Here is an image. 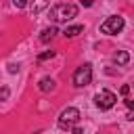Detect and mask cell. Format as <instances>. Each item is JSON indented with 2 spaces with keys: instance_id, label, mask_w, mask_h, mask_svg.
I'll list each match as a JSON object with an SVG mask.
<instances>
[{
  "instance_id": "8fae6325",
  "label": "cell",
  "mask_w": 134,
  "mask_h": 134,
  "mask_svg": "<svg viewBox=\"0 0 134 134\" xmlns=\"http://www.w3.org/2000/svg\"><path fill=\"white\" fill-rule=\"evenodd\" d=\"M52 57H54V50H46V52L38 54V63H42V61H46V59H52Z\"/></svg>"
},
{
  "instance_id": "2e32d148",
  "label": "cell",
  "mask_w": 134,
  "mask_h": 134,
  "mask_svg": "<svg viewBox=\"0 0 134 134\" xmlns=\"http://www.w3.org/2000/svg\"><path fill=\"white\" fill-rule=\"evenodd\" d=\"M126 107H128V109H132V107H134V103H132L130 98H126Z\"/></svg>"
},
{
  "instance_id": "6da1fadb",
  "label": "cell",
  "mask_w": 134,
  "mask_h": 134,
  "mask_svg": "<svg viewBox=\"0 0 134 134\" xmlns=\"http://www.w3.org/2000/svg\"><path fill=\"white\" fill-rule=\"evenodd\" d=\"M48 17L57 23H67L71 21L73 17H77V6L75 4H69V2H61V4H54L48 13Z\"/></svg>"
},
{
  "instance_id": "30bf717a",
  "label": "cell",
  "mask_w": 134,
  "mask_h": 134,
  "mask_svg": "<svg viewBox=\"0 0 134 134\" xmlns=\"http://www.w3.org/2000/svg\"><path fill=\"white\" fill-rule=\"evenodd\" d=\"M46 4H48V0H36V4L31 6V10H34V13H40V10H42Z\"/></svg>"
},
{
  "instance_id": "3957f363",
  "label": "cell",
  "mask_w": 134,
  "mask_h": 134,
  "mask_svg": "<svg viewBox=\"0 0 134 134\" xmlns=\"http://www.w3.org/2000/svg\"><path fill=\"white\" fill-rule=\"evenodd\" d=\"M90 82H92V65H90V63H84L82 67L75 69V73H73V84H75L77 88H82V86H88Z\"/></svg>"
},
{
  "instance_id": "d6986e66",
  "label": "cell",
  "mask_w": 134,
  "mask_h": 134,
  "mask_svg": "<svg viewBox=\"0 0 134 134\" xmlns=\"http://www.w3.org/2000/svg\"><path fill=\"white\" fill-rule=\"evenodd\" d=\"M34 134H42V132H40V130H36V132H34Z\"/></svg>"
},
{
  "instance_id": "7a4b0ae2",
  "label": "cell",
  "mask_w": 134,
  "mask_h": 134,
  "mask_svg": "<svg viewBox=\"0 0 134 134\" xmlns=\"http://www.w3.org/2000/svg\"><path fill=\"white\" fill-rule=\"evenodd\" d=\"M77 121H80V111H77L75 107L63 109V113H61V117H59V126H61L63 130H71Z\"/></svg>"
},
{
  "instance_id": "ac0fdd59",
  "label": "cell",
  "mask_w": 134,
  "mask_h": 134,
  "mask_svg": "<svg viewBox=\"0 0 134 134\" xmlns=\"http://www.w3.org/2000/svg\"><path fill=\"white\" fill-rule=\"evenodd\" d=\"M82 4L84 6H92V0H82Z\"/></svg>"
},
{
  "instance_id": "9c48e42d",
  "label": "cell",
  "mask_w": 134,
  "mask_h": 134,
  "mask_svg": "<svg viewBox=\"0 0 134 134\" xmlns=\"http://www.w3.org/2000/svg\"><path fill=\"white\" fill-rule=\"evenodd\" d=\"M113 61H115L117 65H126V63L130 61V54H128L126 50H119V52H117V54L113 57Z\"/></svg>"
},
{
  "instance_id": "4fadbf2b",
  "label": "cell",
  "mask_w": 134,
  "mask_h": 134,
  "mask_svg": "<svg viewBox=\"0 0 134 134\" xmlns=\"http://www.w3.org/2000/svg\"><path fill=\"white\" fill-rule=\"evenodd\" d=\"M8 71H10V73H17V71H19V65L10 63V65H8Z\"/></svg>"
},
{
  "instance_id": "8992f818",
  "label": "cell",
  "mask_w": 134,
  "mask_h": 134,
  "mask_svg": "<svg viewBox=\"0 0 134 134\" xmlns=\"http://www.w3.org/2000/svg\"><path fill=\"white\" fill-rule=\"evenodd\" d=\"M82 31H84V25H69V27H65L63 36H65V38H75V36H80Z\"/></svg>"
},
{
  "instance_id": "ba28073f",
  "label": "cell",
  "mask_w": 134,
  "mask_h": 134,
  "mask_svg": "<svg viewBox=\"0 0 134 134\" xmlns=\"http://www.w3.org/2000/svg\"><path fill=\"white\" fill-rule=\"evenodd\" d=\"M54 34H59V31H57V27H48V29H44V31H42L40 40H42V42L46 44V42H50V40L54 38Z\"/></svg>"
},
{
  "instance_id": "5b68a950",
  "label": "cell",
  "mask_w": 134,
  "mask_h": 134,
  "mask_svg": "<svg viewBox=\"0 0 134 134\" xmlns=\"http://www.w3.org/2000/svg\"><path fill=\"white\" fill-rule=\"evenodd\" d=\"M115 103H117V96H115L111 90H100V92L94 96V105H96L100 111H107V109H111Z\"/></svg>"
},
{
  "instance_id": "52a82bcc",
  "label": "cell",
  "mask_w": 134,
  "mask_h": 134,
  "mask_svg": "<svg viewBox=\"0 0 134 134\" xmlns=\"http://www.w3.org/2000/svg\"><path fill=\"white\" fill-rule=\"evenodd\" d=\"M38 88L42 92H50V90H54V80L52 77H42L40 84H38Z\"/></svg>"
},
{
  "instance_id": "7c38bea8",
  "label": "cell",
  "mask_w": 134,
  "mask_h": 134,
  "mask_svg": "<svg viewBox=\"0 0 134 134\" xmlns=\"http://www.w3.org/2000/svg\"><path fill=\"white\" fill-rule=\"evenodd\" d=\"M13 4H15L17 8H25V6H27V0H13Z\"/></svg>"
},
{
  "instance_id": "277c9868",
  "label": "cell",
  "mask_w": 134,
  "mask_h": 134,
  "mask_svg": "<svg viewBox=\"0 0 134 134\" xmlns=\"http://www.w3.org/2000/svg\"><path fill=\"white\" fill-rule=\"evenodd\" d=\"M121 29H124V17H117V15L109 17L107 21L100 23V31H103V34H109V36H115V34H119Z\"/></svg>"
},
{
  "instance_id": "9a60e30c",
  "label": "cell",
  "mask_w": 134,
  "mask_h": 134,
  "mask_svg": "<svg viewBox=\"0 0 134 134\" xmlns=\"http://www.w3.org/2000/svg\"><path fill=\"white\" fill-rule=\"evenodd\" d=\"M119 92H121V94H124V96H126V94H128V92H130V86H128V84H124V86H121V90H119Z\"/></svg>"
},
{
  "instance_id": "e0dca14e",
  "label": "cell",
  "mask_w": 134,
  "mask_h": 134,
  "mask_svg": "<svg viewBox=\"0 0 134 134\" xmlns=\"http://www.w3.org/2000/svg\"><path fill=\"white\" fill-rule=\"evenodd\" d=\"M71 130H73V134H84V132H82V130H80V128H75V126H73V128H71Z\"/></svg>"
},
{
  "instance_id": "5bb4252c",
  "label": "cell",
  "mask_w": 134,
  "mask_h": 134,
  "mask_svg": "<svg viewBox=\"0 0 134 134\" xmlns=\"http://www.w3.org/2000/svg\"><path fill=\"white\" fill-rule=\"evenodd\" d=\"M6 96H8V88H2V90H0V100H4Z\"/></svg>"
}]
</instances>
